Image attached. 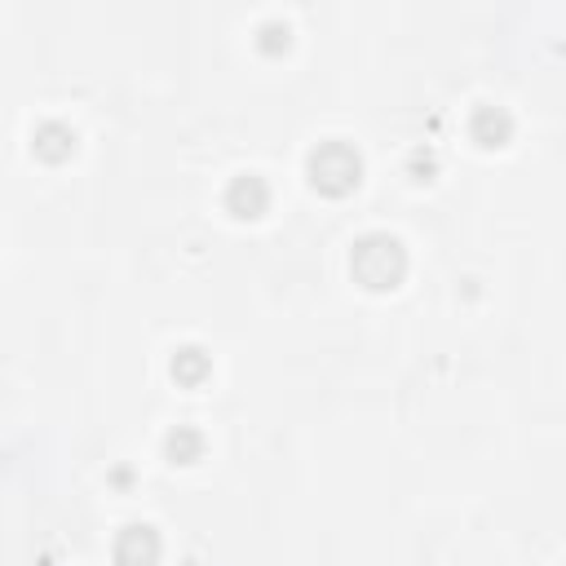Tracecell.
<instances>
[{
    "label": "cell",
    "instance_id": "obj_1",
    "mask_svg": "<svg viewBox=\"0 0 566 566\" xmlns=\"http://www.w3.org/2000/svg\"><path fill=\"white\" fill-rule=\"evenodd\" d=\"M310 172H314V186H323V190H345V186L358 181V155H354L349 146L332 142V146H323V150L310 159Z\"/></svg>",
    "mask_w": 566,
    "mask_h": 566
}]
</instances>
